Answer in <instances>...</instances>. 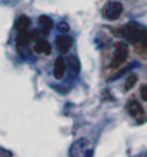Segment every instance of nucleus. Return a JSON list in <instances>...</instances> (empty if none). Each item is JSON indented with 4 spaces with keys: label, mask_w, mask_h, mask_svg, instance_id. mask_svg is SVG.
Instances as JSON below:
<instances>
[{
    "label": "nucleus",
    "mask_w": 147,
    "mask_h": 157,
    "mask_svg": "<svg viewBox=\"0 0 147 157\" xmlns=\"http://www.w3.org/2000/svg\"><path fill=\"white\" fill-rule=\"evenodd\" d=\"M120 29H121L120 35L131 43H141L147 36L146 29L143 28V26H140L138 23H134V22L126 25V26H123V28H120Z\"/></svg>",
    "instance_id": "obj_1"
},
{
    "label": "nucleus",
    "mask_w": 147,
    "mask_h": 157,
    "mask_svg": "<svg viewBox=\"0 0 147 157\" xmlns=\"http://www.w3.org/2000/svg\"><path fill=\"white\" fill-rule=\"evenodd\" d=\"M128 58V48L124 42H117L114 45V56H113V67H120Z\"/></svg>",
    "instance_id": "obj_2"
},
{
    "label": "nucleus",
    "mask_w": 147,
    "mask_h": 157,
    "mask_svg": "<svg viewBox=\"0 0 147 157\" xmlns=\"http://www.w3.org/2000/svg\"><path fill=\"white\" fill-rule=\"evenodd\" d=\"M123 13V5L120 2H108L103 9V16L107 20H115L118 19Z\"/></svg>",
    "instance_id": "obj_3"
},
{
    "label": "nucleus",
    "mask_w": 147,
    "mask_h": 157,
    "mask_svg": "<svg viewBox=\"0 0 147 157\" xmlns=\"http://www.w3.org/2000/svg\"><path fill=\"white\" fill-rule=\"evenodd\" d=\"M127 109H128V114L131 115L134 120H137L138 123H144V121H146V114H144V109H143V107L140 105V102H137L136 100L128 101Z\"/></svg>",
    "instance_id": "obj_4"
},
{
    "label": "nucleus",
    "mask_w": 147,
    "mask_h": 157,
    "mask_svg": "<svg viewBox=\"0 0 147 157\" xmlns=\"http://www.w3.org/2000/svg\"><path fill=\"white\" fill-rule=\"evenodd\" d=\"M74 45V39L68 35H62L56 38V48L61 53H67Z\"/></svg>",
    "instance_id": "obj_5"
},
{
    "label": "nucleus",
    "mask_w": 147,
    "mask_h": 157,
    "mask_svg": "<svg viewBox=\"0 0 147 157\" xmlns=\"http://www.w3.org/2000/svg\"><path fill=\"white\" fill-rule=\"evenodd\" d=\"M65 71H67V61L62 56L56 58L55 59V65H53V76L56 79H62L64 75H65Z\"/></svg>",
    "instance_id": "obj_6"
},
{
    "label": "nucleus",
    "mask_w": 147,
    "mask_h": 157,
    "mask_svg": "<svg viewBox=\"0 0 147 157\" xmlns=\"http://www.w3.org/2000/svg\"><path fill=\"white\" fill-rule=\"evenodd\" d=\"M35 36H36V32L22 30V32H19V35H17V45H19V46H26Z\"/></svg>",
    "instance_id": "obj_7"
},
{
    "label": "nucleus",
    "mask_w": 147,
    "mask_h": 157,
    "mask_svg": "<svg viewBox=\"0 0 147 157\" xmlns=\"http://www.w3.org/2000/svg\"><path fill=\"white\" fill-rule=\"evenodd\" d=\"M51 45L48 40L45 39H36L35 42V52L36 53H45V55H49L51 53Z\"/></svg>",
    "instance_id": "obj_8"
},
{
    "label": "nucleus",
    "mask_w": 147,
    "mask_h": 157,
    "mask_svg": "<svg viewBox=\"0 0 147 157\" xmlns=\"http://www.w3.org/2000/svg\"><path fill=\"white\" fill-rule=\"evenodd\" d=\"M39 28L43 35H48L51 32V29L53 28V20L48 16H41L39 17Z\"/></svg>",
    "instance_id": "obj_9"
},
{
    "label": "nucleus",
    "mask_w": 147,
    "mask_h": 157,
    "mask_svg": "<svg viewBox=\"0 0 147 157\" xmlns=\"http://www.w3.org/2000/svg\"><path fill=\"white\" fill-rule=\"evenodd\" d=\"M30 23H32V22H30V19H29L28 16L22 14V16H19V17H17L16 23H14V28H16V30H17V32H22V30H29Z\"/></svg>",
    "instance_id": "obj_10"
},
{
    "label": "nucleus",
    "mask_w": 147,
    "mask_h": 157,
    "mask_svg": "<svg viewBox=\"0 0 147 157\" xmlns=\"http://www.w3.org/2000/svg\"><path fill=\"white\" fill-rule=\"evenodd\" d=\"M136 84H137V75L130 74V75L126 78V82H124V90H126V91L131 90V88H133Z\"/></svg>",
    "instance_id": "obj_11"
},
{
    "label": "nucleus",
    "mask_w": 147,
    "mask_h": 157,
    "mask_svg": "<svg viewBox=\"0 0 147 157\" xmlns=\"http://www.w3.org/2000/svg\"><path fill=\"white\" fill-rule=\"evenodd\" d=\"M68 67L71 68L75 74H76V72H79L81 67H79V61H78V58H76V56H69V58H68Z\"/></svg>",
    "instance_id": "obj_12"
},
{
    "label": "nucleus",
    "mask_w": 147,
    "mask_h": 157,
    "mask_svg": "<svg viewBox=\"0 0 147 157\" xmlns=\"http://www.w3.org/2000/svg\"><path fill=\"white\" fill-rule=\"evenodd\" d=\"M58 30L61 32V33H67L68 30H69V25L67 22H61V23L58 25Z\"/></svg>",
    "instance_id": "obj_13"
},
{
    "label": "nucleus",
    "mask_w": 147,
    "mask_h": 157,
    "mask_svg": "<svg viewBox=\"0 0 147 157\" xmlns=\"http://www.w3.org/2000/svg\"><path fill=\"white\" fill-rule=\"evenodd\" d=\"M140 94H141V98L144 101H147V85H143L141 90H140Z\"/></svg>",
    "instance_id": "obj_14"
}]
</instances>
